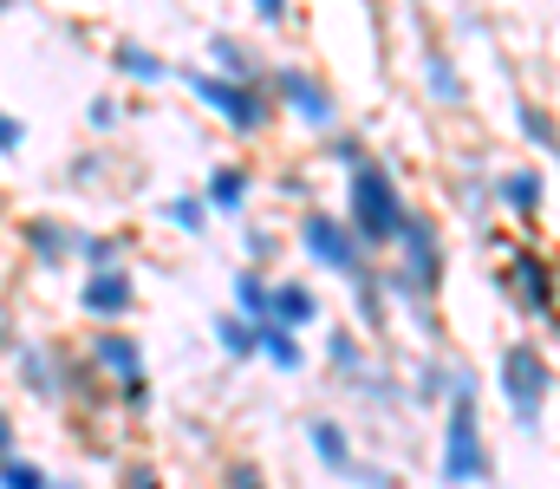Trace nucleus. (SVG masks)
<instances>
[{"instance_id": "obj_19", "label": "nucleus", "mask_w": 560, "mask_h": 489, "mask_svg": "<svg viewBox=\"0 0 560 489\" xmlns=\"http://www.w3.org/2000/svg\"><path fill=\"white\" fill-rule=\"evenodd\" d=\"M215 346L229 352V365L261 359V326L248 321V314H235V307H222V314H215Z\"/></svg>"}, {"instance_id": "obj_22", "label": "nucleus", "mask_w": 560, "mask_h": 489, "mask_svg": "<svg viewBox=\"0 0 560 489\" xmlns=\"http://www.w3.org/2000/svg\"><path fill=\"white\" fill-rule=\"evenodd\" d=\"M423 79H430V92H436L443 105H463V72H456L450 53H430V59H423Z\"/></svg>"}, {"instance_id": "obj_26", "label": "nucleus", "mask_w": 560, "mask_h": 489, "mask_svg": "<svg viewBox=\"0 0 560 489\" xmlns=\"http://www.w3.org/2000/svg\"><path fill=\"white\" fill-rule=\"evenodd\" d=\"M118 489H170V484H163V470H156V464H143V457H131V464L118 470Z\"/></svg>"}, {"instance_id": "obj_17", "label": "nucleus", "mask_w": 560, "mask_h": 489, "mask_svg": "<svg viewBox=\"0 0 560 489\" xmlns=\"http://www.w3.org/2000/svg\"><path fill=\"white\" fill-rule=\"evenodd\" d=\"M209 72L268 85V66H261V59H255V46H248V39H235V33H215V39H209Z\"/></svg>"}, {"instance_id": "obj_31", "label": "nucleus", "mask_w": 560, "mask_h": 489, "mask_svg": "<svg viewBox=\"0 0 560 489\" xmlns=\"http://www.w3.org/2000/svg\"><path fill=\"white\" fill-rule=\"evenodd\" d=\"M13 444H20V418H13V411H7V405H0V457H7V451H13Z\"/></svg>"}, {"instance_id": "obj_8", "label": "nucleus", "mask_w": 560, "mask_h": 489, "mask_svg": "<svg viewBox=\"0 0 560 489\" xmlns=\"http://www.w3.org/2000/svg\"><path fill=\"white\" fill-rule=\"evenodd\" d=\"M92 372L105 379V385H118V398L143 411L150 405V372H143V346L125 333V326H98L92 333Z\"/></svg>"}, {"instance_id": "obj_9", "label": "nucleus", "mask_w": 560, "mask_h": 489, "mask_svg": "<svg viewBox=\"0 0 560 489\" xmlns=\"http://www.w3.org/2000/svg\"><path fill=\"white\" fill-rule=\"evenodd\" d=\"M306 444H313V457H319V470H332L339 484H365V489H392L385 470H372L359 451H352V431L339 424V418H313L306 424Z\"/></svg>"}, {"instance_id": "obj_3", "label": "nucleus", "mask_w": 560, "mask_h": 489, "mask_svg": "<svg viewBox=\"0 0 560 489\" xmlns=\"http://www.w3.org/2000/svg\"><path fill=\"white\" fill-rule=\"evenodd\" d=\"M189 92H196V105L215 118V125H229L235 138H261V131H275L280 105L268 85H255V79H222V72H189Z\"/></svg>"}, {"instance_id": "obj_30", "label": "nucleus", "mask_w": 560, "mask_h": 489, "mask_svg": "<svg viewBox=\"0 0 560 489\" xmlns=\"http://www.w3.org/2000/svg\"><path fill=\"white\" fill-rule=\"evenodd\" d=\"M248 7H255V20H261V26H280V20H287V7H293V0H248Z\"/></svg>"}, {"instance_id": "obj_27", "label": "nucleus", "mask_w": 560, "mask_h": 489, "mask_svg": "<svg viewBox=\"0 0 560 489\" xmlns=\"http://www.w3.org/2000/svg\"><path fill=\"white\" fill-rule=\"evenodd\" d=\"M222 489H268V470H261V464H248V457H235V464H229V477H222Z\"/></svg>"}, {"instance_id": "obj_1", "label": "nucleus", "mask_w": 560, "mask_h": 489, "mask_svg": "<svg viewBox=\"0 0 560 489\" xmlns=\"http://www.w3.org/2000/svg\"><path fill=\"white\" fill-rule=\"evenodd\" d=\"M352 229H359V242L372 248V255H385L398 235H405V222H411V196H405V183H398V170L385 158H365L359 170H346V209H339Z\"/></svg>"}, {"instance_id": "obj_6", "label": "nucleus", "mask_w": 560, "mask_h": 489, "mask_svg": "<svg viewBox=\"0 0 560 489\" xmlns=\"http://www.w3.org/2000/svg\"><path fill=\"white\" fill-rule=\"evenodd\" d=\"M300 255H306L313 268L339 275V281L372 275V248L359 242V229H352L339 209H306V216H300Z\"/></svg>"}, {"instance_id": "obj_12", "label": "nucleus", "mask_w": 560, "mask_h": 489, "mask_svg": "<svg viewBox=\"0 0 560 489\" xmlns=\"http://www.w3.org/2000/svg\"><path fill=\"white\" fill-rule=\"evenodd\" d=\"M79 235H85V229H72L66 216H33V222L20 229V242H26V255H33L39 268H66V261H79Z\"/></svg>"}, {"instance_id": "obj_21", "label": "nucleus", "mask_w": 560, "mask_h": 489, "mask_svg": "<svg viewBox=\"0 0 560 489\" xmlns=\"http://www.w3.org/2000/svg\"><path fill=\"white\" fill-rule=\"evenodd\" d=\"M261 359L275 365V372H300L306 365V346H300V333H287V326H261Z\"/></svg>"}, {"instance_id": "obj_28", "label": "nucleus", "mask_w": 560, "mask_h": 489, "mask_svg": "<svg viewBox=\"0 0 560 489\" xmlns=\"http://www.w3.org/2000/svg\"><path fill=\"white\" fill-rule=\"evenodd\" d=\"M85 125H92V131H118V125H125V105H118V98H92Z\"/></svg>"}, {"instance_id": "obj_4", "label": "nucleus", "mask_w": 560, "mask_h": 489, "mask_svg": "<svg viewBox=\"0 0 560 489\" xmlns=\"http://www.w3.org/2000/svg\"><path fill=\"white\" fill-rule=\"evenodd\" d=\"M392 268H378L385 275V288L392 294H405L411 307H423V301H436V288H443V235H436V222L423 216V209H411V222H405V235L392 242Z\"/></svg>"}, {"instance_id": "obj_24", "label": "nucleus", "mask_w": 560, "mask_h": 489, "mask_svg": "<svg viewBox=\"0 0 560 489\" xmlns=\"http://www.w3.org/2000/svg\"><path fill=\"white\" fill-rule=\"evenodd\" d=\"M0 489H52V477L33 464V457H20V451H7L0 457Z\"/></svg>"}, {"instance_id": "obj_16", "label": "nucleus", "mask_w": 560, "mask_h": 489, "mask_svg": "<svg viewBox=\"0 0 560 489\" xmlns=\"http://www.w3.org/2000/svg\"><path fill=\"white\" fill-rule=\"evenodd\" d=\"M268 321L287 326V333H306V326L319 321V294H313L306 281L280 275V281H275V307H268Z\"/></svg>"}, {"instance_id": "obj_29", "label": "nucleus", "mask_w": 560, "mask_h": 489, "mask_svg": "<svg viewBox=\"0 0 560 489\" xmlns=\"http://www.w3.org/2000/svg\"><path fill=\"white\" fill-rule=\"evenodd\" d=\"M20 144H26V125L0 105V158H20Z\"/></svg>"}, {"instance_id": "obj_7", "label": "nucleus", "mask_w": 560, "mask_h": 489, "mask_svg": "<svg viewBox=\"0 0 560 489\" xmlns=\"http://www.w3.org/2000/svg\"><path fill=\"white\" fill-rule=\"evenodd\" d=\"M268 92L287 118H300L306 131H339V105H332V85L313 72V66H268Z\"/></svg>"}, {"instance_id": "obj_2", "label": "nucleus", "mask_w": 560, "mask_h": 489, "mask_svg": "<svg viewBox=\"0 0 560 489\" xmlns=\"http://www.w3.org/2000/svg\"><path fill=\"white\" fill-rule=\"evenodd\" d=\"M436 477L450 489H476L495 477V451H489V431H482V411L476 398H450L443 405V431H436Z\"/></svg>"}, {"instance_id": "obj_5", "label": "nucleus", "mask_w": 560, "mask_h": 489, "mask_svg": "<svg viewBox=\"0 0 560 489\" xmlns=\"http://www.w3.org/2000/svg\"><path fill=\"white\" fill-rule=\"evenodd\" d=\"M495 392H502V405L515 411L522 431L541 424V411H548V398H555V365H548L541 339H515V346H502V359H495Z\"/></svg>"}, {"instance_id": "obj_14", "label": "nucleus", "mask_w": 560, "mask_h": 489, "mask_svg": "<svg viewBox=\"0 0 560 489\" xmlns=\"http://www.w3.org/2000/svg\"><path fill=\"white\" fill-rule=\"evenodd\" d=\"M248 189H255L248 163H215L209 183H202V202H209V216H242L248 209Z\"/></svg>"}, {"instance_id": "obj_20", "label": "nucleus", "mask_w": 560, "mask_h": 489, "mask_svg": "<svg viewBox=\"0 0 560 489\" xmlns=\"http://www.w3.org/2000/svg\"><path fill=\"white\" fill-rule=\"evenodd\" d=\"M326 359H332V372L339 379H365L372 372V359H365V339H359V326H332V339H326Z\"/></svg>"}, {"instance_id": "obj_10", "label": "nucleus", "mask_w": 560, "mask_h": 489, "mask_svg": "<svg viewBox=\"0 0 560 489\" xmlns=\"http://www.w3.org/2000/svg\"><path fill=\"white\" fill-rule=\"evenodd\" d=\"M502 288H509V301L522 307V321H555V268H548V255H535V248H515L509 255V268H502Z\"/></svg>"}, {"instance_id": "obj_25", "label": "nucleus", "mask_w": 560, "mask_h": 489, "mask_svg": "<svg viewBox=\"0 0 560 489\" xmlns=\"http://www.w3.org/2000/svg\"><path fill=\"white\" fill-rule=\"evenodd\" d=\"M515 125H522V138H528V144H541L548 158L560 151V125L541 112V105H522V112H515Z\"/></svg>"}, {"instance_id": "obj_13", "label": "nucleus", "mask_w": 560, "mask_h": 489, "mask_svg": "<svg viewBox=\"0 0 560 489\" xmlns=\"http://www.w3.org/2000/svg\"><path fill=\"white\" fill-rule=\"evenodd\" d=\"M495 196H502V209H509L515 222H535L541 202H548V176H541V163H515V170H502V176H495Z\"/></svg>"}, {"instance_id": "obj_23", "label": "nucleus", "mask_w": 560, "mask_h": 489, "mask_svg": "<svg viewBox=\"0 0 560 489\" xmlns=\"http://www.w3.org/2000/svg\"><path fill=\"white\" fill-rule=\"evenodd\" d=\"M163 222L183 229V235H202V229H209V202H202V196H170V202H163Z\"/></svg>"}, {"instance_id": "obj_18", "label": "nucleus", "mask_w": 560, "mask_h": 489, "mask_svg": "<svg viewBox=\"0 0 560 489\" xmlns=\"http://www.w3.org/2000/svg\"><path fill=\"white\" fill-rule=\"evenodd\" d=\"M112 66H118V79H131V85H163L176 66L163 59V53H150L143 39H118L112 46Z\"/></svg>"}, {"instance_id": "obj_15", "label": "nucleus", "mask_w": 560, "mask_h": 489, "mask_svg": "<svg viewBox=\"0 0 560 489\" xmlns=\"http://www.w3.org/2000/svg\"><path fill=\"white\" fill-rule=\"evenodd\" d=\"M229 307H235V314H248L255 326H268V307H275V275H268L261 261L235 268V281H229Z\"/></svg>"}, {"instance_id": "obj_11", "label": "nucleus", "mask_w": 560, "mask_h": 489, "mask_svg": "<svg viewBox=\"0 0 560 489\" xmlns=\"http://www.w3.org/2000/svg\"><path fill=\"white\" fill-rule=\"evenodd\" d=\"M138 307V281L131 268H85L79 281V314L98 326H125V314Z\"/></svg>"}]
</instances>
